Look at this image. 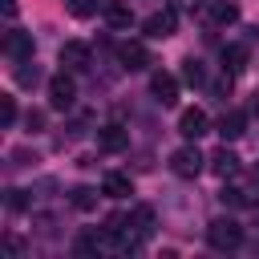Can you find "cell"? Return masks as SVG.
<instances>
[{
    "mask_svg": "<svg viewBox=\"0 0 259 259\" xmlns=\"http://www.w3.org/2000/svg\"><path fill=\"white\" fill-rule=\"evenodd\" d=\"M97 146L109 150V154H117V150L130 146V134H125L121 125H101V130H97Z\"/></svg>",
    "mask_w": 259,
    "mask_h": 259,
    "instance_id": "8fae6325",
    "label": "cell"
},
{
    "mask_svg": "<svg viewBox=\"0 0 259 259\" xmlns=\"http://www.w3.org/2000/svg\"><path fill=\"white\" fill-rule=\"evenodd\" d=\"M170 8H174V12H190V16H194V12L202 8V0H170Z\"/></svg>",
    "mask_w": 259,
    "mask_h": 259,
    "instance_id": "603a6c76",
    "label": "cell"
},
{
    "mask_svg": "<svg viewBox=\"0 0 259 259\" xmlns=\"http://www.w3.org/2000/svg\"><path fill=\"white\" fill-rule=\"evenodd\" d=\"M223 69L227 73H243L247 69V45H227L223 49Z\"/></svg>",
    "mask_w": 259,
    "mask_h": 259,
    "instance_id": "2e32d148",
    "label": "cell"
},
{
    "mask_svg": "<svg viewBox=\"0 0 259 259\" xmlns=\"http://www.w3.org/2000/svg\"><path fill=\"white\" fill-rule=\"evenodd\" d=\"M117 61H121V69L138 73V69H146V65H150V53H146V45H142V40H121V45H117Z\"/></svg>",
    "mask_w": 259,
    "mask_h": 259,
    "instance_id": "52a82bcc",
    "label": "cell"
},
{
    "mask_svg": "<svg viewBox=\"0 0 259 259\" xmlns=\"http://www.w3.org/2000/svg\"><path fill=\"white\" fill-rule=\"evenodd\" d=\"M12 121H16V101L12 97H0V125L12 130Z\"/></svg>",
    "mask_w": 259,
    "mask_h": 259,
    "instance_id": "44dd1931",
    "label": "cell"
},
{
    "mask_svg": "<svg viewBox=\"0 0 259 259\" xmlns=\"http://www.w3.org/2000/svg\"><path fill=\"white\" fill-rule=\"evenodd\" d=\"M8 206H12V210H24V206H28L24 190H8Z\"/></svg>",
    "mask_w": 259,
    "mask_h": 259,
    "instance_id": "d4e9b609",
    "label": "cell"
},
{
    "mask_svg": "<svg viewBox=\"0 0 259 259\" xmlns=\"http://www.w3.org/2000/svg\"><path fill=\"white\" fill-rule=\"evenodd\" d=\"M210 170H214L219 178H235V174H239V154H231L227 146L214 150V154H210Z\"/></svg>",
    "mask_w": 259,
    "mask_h": 259,
    "instance_id": "5bb4252c",
    "label": "cell"
},
{
    "mask_svg": "<svg viewBox=\"0 0 259 259\" xmlns=\"http://www.w3.org/2000/svg\"><path fill=\"white\" fill-rule=\"evenodd\" d=\"M57 61H61V69H69V73H85V69H89V45H85V40H65L61 53H57Z\"/></svg>",
    "mask_w": 259,
    "mask_h": 259,
    "instance_id": "5b68a950",
    "label": "cell"
},
{
    "mask_svg": "<svg viewBox=\"0 0 259 259\" xmlns=\"http://www.w3.org/2000/svg\"><path fill=\"white\" fill-rule=\"evenodd\" d=\"M121 223H125V231H134L138 239H146V235L154 231V210H150V206H134L130 219H121Z\"/></svg>",
    "mask_w": 259,
    "mask_h": 259,
    "instance_id": "7c38bea8",
    "label": "cell"
},
{
    "mask_svg": "<svg viewBox=\"0 0 259 259\" xmlns=\"http://www.w3.org/2000/svg\"><path fill=\"white\" fill-rule=\"evenodd\" d=\"M219 134H223V142H235V138H243L247 134V113L243 109H227L223 117H219V125H214Z\"/></svg>",
    "mask_w": 259,
    "mask_h": 259,
    "instance_id": "30bf717a",
    "label": "cell"
},
{
    "mask_svg": "<svg viewBox=\"0 0 259 259\" xmlns=\"http://www.w3.org/2000/svg\"><path fill=\"white\" fill-rule=\"evenodd\" d=\"M174 28H178V12L166 4L162 12H150L146 20H142V32L150 36V40H166V36H174Z\"/></svg>",
    "mask_w": 259,
    "mask_h": 259,
    "instance_id": "277c9868",
    "label": "cell"
},
{
    "mask_svg": "<svg viewBox=\"0 0 259 259\" xmlns=\"http://www.w3.org/2000/svg\"><path fill=\"white\" fill-rule=\"evenodd\" d=\"M210 16H214V24H235V20H239V8H235V4H227V0H219Z\"/></svg>",
    "mask_w": 259,
    "mask_h": 259,
    "instance_id": "ac0fdd59",
    "label": "cell"
},
{
    "mask_svg": "<svg viewBox=\"0 0 259 259\" xmlns=\"http://www.w3.org/2000/svg\"><path fill=\"white\" fill-rule=\"evenodd\" d=\"M4 16H16V0H4Z\"/></svg>",
    "mask_w": 259,
    "mask_h": 259,
    "instance_id": "484cf974",
    "label": "cell"
},
{
    "mask_svg": "<svg viewBox=\"0 0 259 259\" xmlns=\"http://www.w3.org/2000/svg\"><path fill=\"white\" fill-rule=\"evenodd\" d=\"M251 109H255V113H259V93H255V101H251Z\"/></svg>",
    "mask_w": 259,
    "mask_h": 259,
    "instance_id": "4316f807",
    "label": "cell"
},
{
    "mask_svg": "<svg viewBox=\"0 0 259 259\" xmlns=\"http://www.w3.org/2000/svg\"><path fill=\"white\" fill-rule=\"evenodd\" d=\"M65 4H69L73 16H93L97 12V0H65Z\"/></svg>",
    "mask_w": 259,
    "mask_h": 259,
    "instance_id": "7402d4cb",
    "label": "cell"
},
{
    "mask_svg": "<svg viewBox=\"0 0 259 259\" xmlns=\"http://www.w3.org/2000/svg\"><path fill=\"white\" fill-rule=\"evenodd\" d=\"M182 81H190V85H202L206 81V73H202V65L190 57V61H182Z\"/></svg>",
    "mask_w": 259,
    "mask_h": 259,
    "instance_id": "d6986e66",
    "label": "cell"
},
{
    "mask_svg": "<svg viewBox=\"0 0 259 259\" xmlns=\"http://www.w3.org/2000/svg\"><path fill=\"white\" fill-rule=\"evenodd\" d=\"M150 93H154L158 105H174V101H178V81H174L170 73H154V77H150Z\"/></svg>",
    "mask_w": 259,
    "mask_h": 259,
    "instance_id": "9c48e42d",
    "label": "cell"
},
{
    "mask_svg": "<svg viewBox=\"0 0 259 259\" xmlns=\"http://www.w3.org/2000/svg\"><path fill=\"white\" fill-rule=\"evenodd\" d=\"M101 12H105V20H109L113 28H130V24H134V8H130L125 0H105Z\"/></svg>",
    "mask_w": 259,
    "mask_h": 259,
    "instance_id": "4fadbf2b",
    "label": "cell"
},
{
    "mask_svg": "<svg viewBox=\"0 0 259 259\" xmlns=\"http://www.w3.org/2000/svg\"><path fill=\"white\" fill-rule=\"evenodd\" d=\"M12 77H16V85L32 89V85L40 81V69H36V65H32V57H28V61H16V73H12Z\"/></svg>",
    "mask_w": 259,
    "mask_h": 259,
    "instance_id": "e0dca14e",
    "label": "cell"
},
{
    "mask_svg": "<svg viewBox=\"0 0 259 259\" xmlns=\"http://www.w3.org/2000/svg\"><path fill=\"white\" fill-rule=\"evenodd\" d=\"M32 49H36V45H32V32H20V28H8V32H4V57H8L12 65H16V61H28Z\"/></svg>",
    "mask_w": 259,
    "mask_h": 259,
    "instance_id": "8992f818",
    "label": "cell"
},
{
    "mask_svg": "<svg viewBox=\"0 0 259 259\" xmlns=\"http://www.w3.org/2000/svg\"><path fill=\"white\" fill-rule=\"evenodd\" d=\"M206 243L214 251H235V247H243V227L235 219H214L206 227Z\"/></svg>",
    "mask_w": 259,
    "mask_h": 259,
    "instance_id": "6da1fadb",
    "label": "cell"
},
{
    "mask_svg": "<svg viewBox=\"0 0 259 259\" xmlns=\"http://www.w3.org/2000/svg\"><path fill=\"white\" fill-rule=\"evenodd\" d=\"M24 125H28L32 134H36V130H45V113H40V109H28V117H24Z\"/></svg>",
    "mask_w": 259,
    "mask_h": 259,
    "instance_id": "cb8c5ba5",
    "label": "cell"
},
{
    "mask_svg": "<svg viewBox=\"0 0 259 259\" xmlns=\"http://www.w3.org/2000/svg\"><path fill=\"white\" fill-rule=\"evenodd\" d=\"M101 194H105V198H130V194H134V186H130V178H125V174H117V170H113V174H105V178H101Z\"/></svg>",
    "mask_w": 259,
    "mask_h": 259,
    "instance_id": "9a60e30c",
    "label": "cell"
},
{
    "mask_svg": "<svg viewBox=\"0 0 259 259\" xmlns=\"http://www.w3.org/2000/svg\"><path fill=\"white\" fill-rule=\"evenodd\" d=\"M178 134H182L186 142H198L202 134H210V117H206L202 109H186V113L178 117Z\"/></svg>",
    "mask_w": 259,
    "mask_h": 259,
    "instance_id": "ba28073f",
    "label": "cell"
},
{
    "mask_svg": "<svg viewBox=\"0 0 259 259\" xmlns=\"http://www.w3.org/2000/svg\"><path fill=\"white\" fill-rule=\"evenodd\" d=\"M73 206H77V210H93V206H97L93 190H89V186H77V190H73Z\"/></svg>",
    "mask_w": 259,
    "mask_h": 259,
    "instance_id": "ffe728a7",
    "label": "cell"
},
{
    "mask_svg": "<svg viewBox=\"0 0 259 259\" xmlns=\"http://www.w3.org/2000/svg\"><path fill=\"white\" fill-rule=\"evenodd\" d=\"M202 166H206V158L198 154V146L190 142V146H178L174 154H170V170L178 174V178H198L202 174Z\"/></svg>",
    "mask_w": 259,
    "mask_h": 259,
    "instance_id": "7a4b0ae2",
    "label": "cell"
},
{
    "mask_svg": "<svg viewBox=\"0 0 259 259\" xmlns=\"http://www.w3.org/2000/svg\"><path fill=\"white\" fill-rule=\"evenodd\" d=\"M73 101H77V85H73L69 69H61L57 77H49V105L65 113V109H73Z\"/></svg>",
    "mask_w": 259,
    "mask_h": 259,
    "instance_id": "3957f363",
    "label": "cell"
}]
</instances>
